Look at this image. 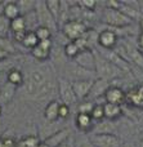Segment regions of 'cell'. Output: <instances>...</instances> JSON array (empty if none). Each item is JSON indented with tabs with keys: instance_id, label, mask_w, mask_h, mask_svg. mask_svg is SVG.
<instances>
[{
	"instance_id": "13",
	"label": "cell",
	"mask_w": 143,
	"mask_h": 147,
	"mask_svg": "<svg viewBox=\"0 0 143 147\" xmlns=\"http://www.w3.org/2000/svg\"><path fill=\"white\" fill-rule=\"evenodd\" d=\"M70 138H71V130L68 128H61L56 133L49 136L46 140H44L43 142L48 147H58V146L63 145L64 142H67Z\"/></svg>"
},
{
	"instance_id": "26",
	"label": "cell",
	"mask_w": 143,
	"mask_h": 147,
	"mask_svg": "<svg viewBox=\"0 0 143 147\" xmlns=\"http://www.w3.org/2000/svg\"><path fill=\"white\" fill-rule=\"evenodd\" d=\"M25 31H27V26H26V21L23 18V16L10 21V32L12 34L25 32Z\"/></svg>"
},
{
	"instance_id": "18",
	"label": "cell",
	"mask_w": 143,
	"mask_h": 147,
	"mask_svg": "<svg viewBox=\"0 0 143 147\" xmlns=\"http://www.w3.org/2000/svg\"><path fill=\"white\" fill-rule=\"evenodd\" d=\"M119 10H120L121 13H124V14L128 18H130L132 21L133 20H138V18H141V12H139V8L138 7H134L132 3H121L119 4Z\"/></svg>"
},
{
	"instance_id": "33",
	"label": "cell",
	"mask_w": 143,
	"mask_h": 147,
	"mask_svg": "<svg viewBox=\"0 0 143 147\" xmlns=\"http://www.w3.org/2000/svg\"><path fill=\"white\" fill-rule=\"evenodd\" d=\"M14 90H15V86H13V85H10L9 83H7L1 88V90H0V98H1L3 101H9V99L12 98Z\"/></svg>"
},
{
	"instance_id": "38",
	"label": "cell",
	"mask_w": 143,
	"mask_h": 147,
	"mask_svg": "<svg viewBox=\"0 0 143 147\" xmlns=\"http://www.w3.org/2000/svg\"><path fill=\"white\" fill-rule=\"evenodd\" d=\"M137 41H138V49L139 51H143V31L138 35V40Z\"/></svg>"
},
{
	"instance_id": "12",
	"label": "cell",
	"mask_w": 143,
	"mask_h": 147,
	"mask_svg": "<svg viewBox=\"0 0 143 147\" xmlns=\"http://www.w3.org/2000/svg\"><path fill=\"white\" fill-rule=\"evenodd\" d=\"M125 103L137 109H143V83L134 85L126 92Z\"/></svg>"
},
{
	"instance_id": "8",
	"label": "cell",
	"mask_w": 143,
	"mask_h": 147,
	"mask_svg": "<svg viewBox=\"0 0 143 147\" xmlns=\"http://www.w3.org/2000/svg\"><path fill=\"white\" fill-rule=\"evenodd\" d=\"M119 44V36L112 28H105L98 32V47L103 49H115Z\"/></svg>"
},
{
	"instance_id": "31",
	"label": "cell",
	"mask_w": 143,
	"mask_h": 147,
	"mask_svg": "<svg viewBox=\"0 0 143 147\" xmlns=\"http://www.w3.org/2000/svg\"><path fill=\"white\" fill-rule=\"evenodd\" d=\"M35 34H36V36H38L39 41H44V40H52V34H53V31L49 30L48 27L39 26L35 30Z\"/></svg>"
},
{
	"instance_id": "20",
	"label": "cell",
	"mask_w": 143,
	"mask_h": 147,
	"mask_svg": "<svg viewBox=\"0 0 143 147\" xmlns=\"http://www.w3.org/2000/svg\"><path fill=\"white\" fill-rule=\"evenodd\" d=\"M115 129V124L113 121L107 119H103L102 121H98L94 125L93 129V134H115L112 130Z\"/></svg>"
},
{
	"instance_id": "22",
	"label": "cell",
	"mask_w": 143,
	"mask_h": 147,
	"mask_svg": "<svg viewBox=\"0 0 143 147\" xmlns=\"http://www.w3.org/2000/svg\"><path fill=\"white\" fill-rule=\"evenodd\" d=\"M126 48L129 52V59H130V63L136 65L137 67H139L141 70H143V53L136 47H132L130 44H125Z\"/></svg>"
},
{
	"instance_id": "16",
	"label": "cell",
	"mask_w": 143,
	"mask_h": 147,
	"mask_svg": "<svg viewBox=\"0 0 143 147\" xmlns=\"http://www.w3.org/2000/svg\"><path fill=\"white\" fill-rule=\"evenodd\" d=\"M59 103L61 102L56 101H49L46 103L45 109H44V117L48 123H56L59 120Z\"/></svg>"
},
{
	"instance_id": "39",
	"label": "cell",
	"mask_w": 143,
	"mask_h": 147,
	"mask_svg": "<svg viewBox=\"0 0 143 147\" xmlns=\"http://www.w3.org/2000/svg\"><path fill=\"white\" fill-rule=\"evenodd\" d=\"M139 26H141V28H142V31H143V17L141 18V21H139Z\"/></svg>"
},
{
	"instance_id": "21",
	"label": "cell",
	"mask_w": 143,
	"mask_h": 147,
	"mask_svg": "<svg viewBox=\"0 0 143 147\" xmlns=\"http://www.w3.org/2000/svg\"><path fill=\"white\" fill-rule=\"evenodd\" d=\"M45 1H46V7H48L49 12L53 16V18L56 20L57 25L59 27V21H61V17H62V10H63L62 1H59V0H45Z\"/></svg>"
},
{
	"instance_id": "11",
	"label": "cell",
	"mask_w": 143,
	"mask_h": 147,
	"mask_svg": "<svg viewBox=\"0 0 143 147\" xmlns=\"http://www.w3.org/2000/svg\"><path fill=\"white\" fill-rule=\"evenodd\" d=\"M52 48H53V41L52 40H44L40 41L34 49H31L30 53L35 59L40 62H44L50 57Z\"/></svg>"
},
{
	"instance_id": "41",
	"label": "cell",
	"mask_w": 143,
	"mask_h": 147,
	"mask_svg": "<svg viewBox=\"0 0 143 147\" xmlns=\"http://www.w3.org/2000/svg\"><path fill=\"white\" fill-rule=\"evenodd\" d=\"M141 140L143 141V130H142V133H141Z\"/></svg>"
},
{
	"instance_id": "5",
	"label": "cell",
	"mask_w": 143,
	"mask_h": 147,
	"mask_svg": "<svg viewBox=\"0 0 143 147\" xmlns=\"http://www.w3.org/2000/svg\"><path fill=\"white\" fill-rule=\"evenodd\" d=\"M35 13L36 17H38V23L39 26H44V27H48L49 30L54 31L58 30V25H57L56 20L53 18V16L50 14L48 7H46V1L45 0H40V1H36L35 4Z\"/></svg>"
},
{
	"instance_id": "3",
	"label": "cell",
	"mask_w": 143,
	"mask_h": 147,
	"mask_svg": "<svg viewBox=\"0 0 143 147\" xmlns=\"http://www.w3.org/2000/svg\"><path fill=\"white\" fill-rule=\"evenodd\" d=\"M89 27L83 20H71L61 26V31L68 41H76L88 32Z\"/></svg>"
},
{
	"instance_id": "30",
	"label": "cell",
	"mask_w": 143,
	"mask_h": 147,
	"mask_svg": "<svg viewBox=\"0 0 143 147\" xmlns=\"http://www.w3.org/2000/svg\"><path fill=\"white\" fill-rule=\"evenodd\" d=\"M17 4H18V7H19L21 14L25 16V14H27V13L35 10L36 1H30V0H19V1H17Z\"/></svg>"
},
{
	"instance_id": "15",
	"label": "cell",
	"mask_w": 143,
	"mask_h": 147,
	"mask_svg": "<svg viewBox=\"0 0 143 147\" xmlns=\"http://www.w3.org/2000/svg\"><path fill=\"white\" fill-rule=\"evenodd\" d=\"M111 86V84L106 80H102V79H95L94 83H93L92 90L89 93V97H88V101H97L101 97H105L107 89Z\"/></svg>"
},
{
	"instance_id": "32",
	"label": "cell",
	"mask_w": 143,
	"mask_h": 147,
	"mask_svg": "<svg viewBox=\"0 0 143 147\" xmlns=\"http://www.w3.org/2000/svg\"><path fill=\"white\" fill-rule=\"evenodd\" d=\"M9 32H10V21H8L3 16V13H0V38H8Z\"/></svg>"
},
{
	"instance_id": "2",
	"label": "cell",
	"mask_w": 143,
	"mask_h": 147,
	"mask_svg": "<svg viewBox=\"0 0 143 147\" xmlns=\"http://www.w3.org/2000/svg\"><path fill=\"white\" fill-rule=\"evenodd\" d=\"M102 22L111 28H124L130 26L133 21L126 17L124 13H121L119 9L106 7L102 13Z\"/></svg>"
},
{
	"instance_id": "6",
	"label": "cell",
	"mask_w": 143,
	"mask_h": 147,
	"mask_svg": "<svg viewBox=\"0 0 143 147\" xmlns=\"http://www.w3.org/2000/svg\"><path fill=\"white\" fill-rule=\"evenodd\" d=\"M95 52H97V51H95ZM97 53L99 54L103 59L111 62L112 65H115V66H117L119 69H121L124 72H129L132 70L130 63H128L126 61H124V59L121 58V57L119 56L115 51H113V49H103V48H99V47H98V52H97Z\"/></svg>"
},
{
	"instance_id": "23",
	"label": "cell",
	"mask_w": 143,
	"mask_h": 147,
	"mask_svg": "<svg viewBox=\"0 0 143 147\" xmlns=\"http://www.w3.org/2000/svg\"><path fill=\"white\" fill-rule=\"evenodd\" d=\"M7 80L10 85L13 86H19V85H23L25 84V75L22 74V71H19L18 69H10L8 71V75H7Z\"/></svg>"
},
{
	"instance_id": "35",
	"label": "cell",
	"mask_w": 143,
	"mask_h": 147,
	"mask_svg": "<svg viewBox=\"0 0 143 147\" xmlns=\"http://www.w3.org/2000/svg\"><path fill=\"white\" fill-rule=\"evenodd\" d=\"M77 5H79L83 10H85V12H93V10L95 9V7H97V1H94V0H92V1H85L84 0V1H79Z\"/></svg>"
},
{
	"instance_id": "42",
	"label": "cell",
	"mask_w": 143,
	"mask_h": 147,
	"mask_svg": "<svg viewBox=\"0 0 143 147\" xmlns=\"http://www.w3.org/2000/svg\"><path fill=\"white\" fill-rule=\"evenodd\" d=\"M0 114H1V106H0Z\"/></svg>"
},
{
	"instance_id": "34",
	"label": "cell",
	"mask_w": 143,
	"mask_h": 147,
	"mask_svg": "<svg viewBox=\"0 0 143 147\" xmlns=\"http://www.w3.org/2000/svg\"><path fill=\"white\" fill-rule=\"evenodd\" d=\"M93 106H94V103H92V101H88V99L81 101V102H79V105H77V112H80V114H89L90 115Z\"/></svg>"
},
{
	"instance_id": "9",
	"label": "cell",
	"mask_w": 143,
	"mask_h": 147,
	"mask_svg": "<svg viewBox=\"0 0 143 147\" xmlns=\"http://www.w3.org/2000/svg\"><path fill=\"white\" fill-rule=\"evenodd\" d=\"M94 80L95 79H83V80L71 81L74 93H75V96H76V98H77V101L79 102L88 99L90 90H92V86H93Z\"/></svg>"
},
{
	"instance_id": "1",
	"label": "cell",
	"mask_w": 143,
	"mask_h": 147,
	"mask_svg": "<svg viewBox=\"0 0 143 147\" xmlns=\"http://www.w3.org/2000/svg\"><path fill=\"white\" fill-rule=\"evenodd\" d=\"M95 74H97V79H102V80L110 83L112 80H117V79L123 78L125 72L121 69H119L117 66L112 65L111 62L103 59L95 52Z\"/></svg>"
},
{
	"instance_id": "36",
	"label": "cell",
	"mask_w": 143,
	"mask_h": 147,
	"mask_svg": "<svg viewBox=\"0 0 143 147\" xmlns=\"http://www.w3.org/2000/svg\"><path fill=\"white\" fill-rule=\"evenodd\" d=\"M70 114H71V109L63 103H59V119L61 120L67 119L70 116Z\"/></svg>"
},
{
	"instance_id": "43",
	"label": "cell",
	"mask_w": 143,
	"mask_h": 147,
	"mask_svg": "<svg viewBox=\"0 0 143 147\" xmlns=\"http://www.w3.org/2000/svg\"><path fill=\"white\" fill-rule=\"evenodd\" d=\"M1 3H3V1H0V5H1Z\"/></svg>"
},
{
	"instance_id": "27",
	"label": "cell",
	"mask_w": 143,
	"mask_h": 147,
	"mask_svg": "<svg viewBox=\"0 0 143 147\" xmlns=\"http://www.w3.org/2000/svg\"><path fill=\"white\" fill-rule=\"evenodd\" d=\"M90 116L94 121H102L105 119V107H103V103H94L92 109V112H90Z\"/></svg>"
},
{
	"instance_id": "40",
	"label": "cell",
	"mask_w": 143,
	"mask_h": 147,
	"mask_svg": "<svg viewBox=\"0 0 143 147\" xmlns=\"http://www.w3.org/2000/svg\"><path fill=\"white\" fill-rule=\"evenodd\" d=\"M38 147H48V146H46L44 142H40V143H39V146H38Z\"/></svg>"
},
{
	"instance_id": "19",
	"label": "cell",
	"mask_w": 143,
	"mask_h": 147,
	"mask_svg": "<svg viewBox=\"0 0 143 147\" xmlns=\"http://www.w3.org/2000/svg\"><path fill=\"white\" fill-rule=\"evenodd\" d=\"M105 107V119L107 120H113L121 117L123 115V106H119V105H112V103H103Z\"/></svg>"
},
{
	"instance_id": "44",
	"label": "cell",
	"mask_w": 143,
	"mask_h": 147,
	"mask_svg": "<svg viewBox=\"0 0 143 147\" xmlns=\"http://www.w3.org/2000/svg\"><path fill=\"white\" fill-rule=\"evenodd\" d=\"M0 90H1V88H0Z\"/></svg>"
},
{
	"instance_id": "10",
	"label": "cell",
	"mask_w": 143,
	"mask_h": 147,
	"mask_svg": "<svg viewBox=\"0 0 143 147\" xmlns=\"http://www.w3.org/2000/svg\"><path fill=\"white\" fill-rule=\"evenodd\" d=\"M125 98H126V92L123 88L117 85H111L107 89L105 97H103V101L105 103H112V105H119V106H123L125 103Z\"/></svg>"
},
{
	"instance_id": "37",
	"label": "cell",
	"mask_w": 143,
	"mask_h": 147,
	"mask_svg": "<svg viewBox=\"0 0 143 147\" xmlns=\"http://www.w3.org/2000/svg\"><path fill=\"white\" fill-rule=\"evenodd\" d=\"M7 58H9V53L5 49L0 48V62H4Z\"/></svg>"
},
{
	"instance_id": "24",
	"label": "cell",
	"mask_w": 143,
	"mask_h": 147,
	"mask_svg": "<svg viewBox=\"0 0 143 147\" xmlns=\"http://www.w3.org/2000/svg\"><path fill=\"white\" fill-rule=\"evenodd\" d=\"M39 43H40V41H39V39H38V36H36L35 31H27L21 44H22L25 48H27V49H30V51H31V49L35 48Z\"/></svg>"
},
{
	"instance_id": "14",
	"label": "cell",
	"mask_w": 143,
	"mask_h": 147,
	"mask_svg": "<svg viewBox=\"0 0 143 147\" xmlns=\"http://www.w3.org/2000/svg\"><path fill=\"white\" fill-rule=\"evenodd\" d=\"M94 120L92 119L89 114H80L77 112L75 116V124H76L77 129L80 130V133L83 134H92L93 129H94Z\"/></svg>"
},
{
	"instance_id": "29",
	"label": "cell",
	"mask_w": 143,
	"mask_h": 147,
	"mask_svg": "<svg viewBox=\"0 0 143 147\" xmlns=\"http://www.w3.org/2000/svg\"><path fill=\"white\" fill-rule=\"evenodd\" d=\"M41 141L35 136H27L18 142L17 147H38Z\"/></svg>"
},
{
	"instance_id": "28",
	"label": "cell",
	"mask_w": 143,
	"mask_h": 147,
	"mask_svg": "<svg viewBox=\"0 0 143 147\" xmlns=\"http://www.w3.org/2000/svg\"><path fill=\"white\" fill-rule=\"evenodd\" d=\"M74 147H94V145L90 141V137L81 133L74 138Z\"/></svg>"
},
{
	"instance_id": "17",
	"label": "cell",
	"mask_w": 143,
	"mask_h": 147,
	"mask_svg": "<svg viewBox=\"0 0 143 147\" xmlns=\"http://www.w3.org/2000/svg\"><path fill=\"white\" fill-rule=\"evenodd\" d=\"M3 16L7 18L8 21H13L15 18L21 17V10L18 7L17 1H7L3 3Z\"/></svg>"
},
{
	"instance_id": "7",
	"label": "cell",
	"mask_w": 143,
	"mask_h": 147,
	"mask_svg": "<svg viewBox=\"0 0 143 147\" xmlns=\"http://www.w3.org/2000/svg\"><path fill=\"white\" fill-rule=\"evenodd\" d=\"M74 63L90 72H95V52L93 49L81 51L74 59Z\"/></svg>"
},
{
	"instance_id": "4",
	"label": "cell",
	"mask_w": 143,
	"mask_h": 147,
	"mask_svg": "<svg viewBox=\"0 0 143 147\" xmlns=\"http://www.w3.org/2000/svg\"><path fill=\"white\" fill-rule=\"evenodd\" d=\"M58 97L61 99V103L68 106L70 109L79 105V101L72 89V83L66 78L58 79Z\"/></svg>"
},
{
	"instance_id": "25",
	"label": "cell",
	"mask_w": 143,
	"mask_h": 147,
	"mask_svg": "<svg viewBox=\"0 0 143 147\" xmlns=\"http://www.w3.org/2000/svg\"><path fill=\"white\" fill-rule=\"evenodd\" d=\"M80 52L81 51H80V48L77 47V44L75 41H68L63 47V54L70 59H75Z\"/></svg>"
}]
</instances>
